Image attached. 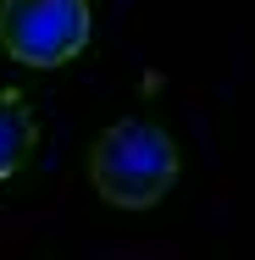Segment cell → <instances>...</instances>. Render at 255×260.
Here are the masks:
<instances>
[{
    "instance_id": "3",
    "label": "cell",
    "mask_w": 255,
    "mask_h": 260,
    "mask_svg": "<svg viewBox=\"0 0 255 260\" xmlns=\"http://www.w3.org/2000/svg\"><path fill=\"white\" fill-rule=\"evenodd\" d=\"M39 150V116L17 89H0V183H11Z\"/></svg>"
},
{
    "instance_id": "1",
    "label": "cell",
    "mask_w": 255,
    "mask_h": 260,
    "mask_svg": "<svg viewBox=\"0 0 255 260\" xmlns=\"http://www.w3.org/2000/svg\"><path fill=\"white\" fill-rule=\"evenodd\" d=\"M183 160L166 127H155L145 116H122L111 122L100 139L89 144V188L117 210H150L172 194Z\"/></svg>"
},
{
    "instance_id": "2",
    "label": "cell",
    "mask_w": 255,
    "mask_h": 260,
    "mask_svg": "<svg viewBox=\"0 0 255 260\" xmlns=\"http://www.w3.org/2000/svg\"><path fill=\"white\" fill-rule=\"evenodd\" d=\"M89 0H0V50L17 67H67L89 45Z\"/></svg>"
}]
</instances>
